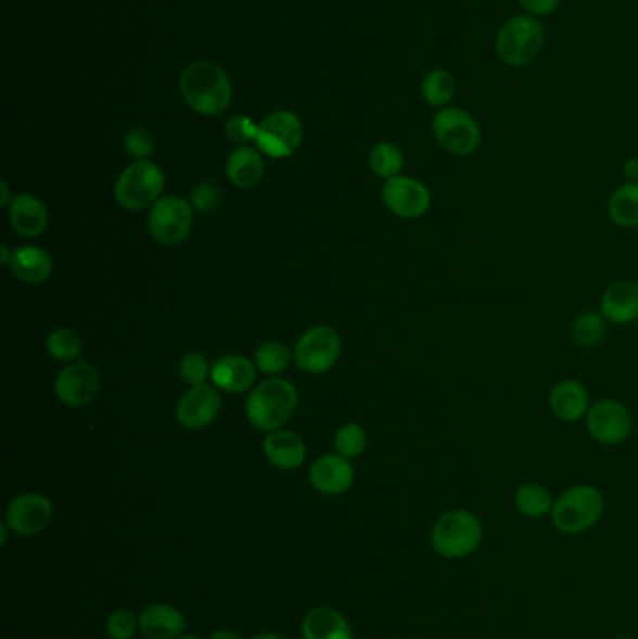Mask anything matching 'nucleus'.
<instances>
[{
  "instance_id": "6e6552de",
  "label": "nucleus",
  "mask_w": 638,
  "mask_h": 639,
  "mask_svg": "<svg viewBox=\"0 0 638 639\" xmlns=\"http://www.w3.org/2000/svg\"><path fill=\"white\" fill-rule=\"evenodd\" d=\"M193 227V206L180 196H162L150 208L149 230L162 245H178L190 235Z\"/></svg>"
},
{
  "instance_id": "ddd939ff",
  "label": "nucleus",
  "mask_w": 638,
  "mask_h": 639,
  "mask_svg": "<svg viewBox=\"0 0 638 639\" xmlns=\"http://www.w3.org/2000/svg\"><path fill=\"white\" fill-rule=\"evenodd\" d=\"M100 389V374L90 363L68 365L55 380V395L68 408H81L94 400Z\"/></svg>"
},
{
  "instance_id": "37998d69",
  "label": "nucleus",
  "mask_w": 638,
  "mask_h": 639,
  "mask_svg": "<svg viewBox=\"0 0 638 639\" xmlns=\"http://www.w3.org/2000/svg\"><path fill=\"white\" fill-rule=\"evenodd\" d=\"M0 251H2V264L8 266V264H10V258H12V253L8 251V245H4V243L0 245Z\"/></svg>"
},
{
  "instance_id": "2f4dec72",
  "label": "nucleus",
  "mask_w": 638,
  "mask_h": 639,
  "mask_svg": "<svg viewBox=\"0 0 638 639\" xmlns=\"http://www.w3.org/2000/svg\"><path fill=\"white\" fill-rule=\"evenodd\" d=\"M291 363V352L281 343H265L255 352V365L265 374H279Z\"/></svg>"
},
{
  "instance_id": "39448f33",
  "label": "nucleus",
  "mask_w": 638,
  "mask_h": 639,
  "mask_svg": "<svg viewBox=\"0 0 638 639\" xmlns=\"http://www.w3.org/2000/svg\"><path fill=\"white\" fill-rule=\"evenodd\" d=\"M603 511V494L596 486L575 485L554 499L550 519L558 532L578 535L598 524Z\"/></svg>"
},
{
  "instance_id": "1a4fd4ad",
  "label": "nucleus",
  "mask_w": 638,
  "mask_h": 639,
  "mask_svg": "<svg viewBox=\"0 0 638 639\" xmlns=\"http://www.w3.org/2000/svg\"><path fill=\"white\" fill-rule=\"evenodd\" d=\"M302 139L304 126L298 116L291 111H276L258 124L255 144L258 152L270 155L273 159H283L299 149Z\"/></svg>"
},
{
  "instance_id": "58836bf2",
  "label": "nucleus",
  "mask_w": 638,
  "mask_h": 639,
  "mask_svg": "<svg viewBox=\"0 0 638 639\" xmlns=\"http://www.w3.org/2000/svg\"><path fill=\"white\" fill-rule=\"evenodd\" d=\"M529 15H550L557 12L560 0H516Z\"/></svg>"
},
{
  "instance_id": "f704fd0d",
  "label": "nucleus",
  "mask_w": 638,
  "mask_h": 639,
  "mask_svg": "<svg viewBox=\"0 0 638 639\" xmlns=\"http://www.w3.org/2000/svg\"><path fill=\"white\" fill-rule=\"evenodd\" d=\"M124 149L131 157L146 159L154 152V137L143 126H136L124 135Z\"/></svg>"
},
{
  "instance_id": "ea45409f",
  "label": "nucleus",
  "mask_w": 638,
  "mask_h": 639,
  "mask_svg": "<svg viewBox=\"0 0 638 639\" xmlns=\"http://www.w3.org/2000/svg\"><path fill=\"white\" fill-rule=\"evenodd\" d=\"M625 176L631 180V182H638V157H631L627 159L624 165Z\"/></svg>"
},
{
  "instance_id": "f257e3e1",
  "label": "nucleus",
  "mask_w": 638,
  "mask_h": 639,
  "mask_svg": "<svg viewBox=\"0 0 638 639\" xmlns=\"http://www.w3.org/2000/svg\"><path fill=\"white\" fill-rule=\"evenodd\" d=\"M180 94L199 115L218 116L231 103V79L214 62H193L180 75Z\"/></svg>"
},
{
  "instance_id": "423d86ee",
  "label": "nucleus",
  "mask_w": 638,
  "mask_h": 639,
  "mask_svg": "<svg viewBox=\"0 0 638 639\" xmlns=\"http://www.w3.org/2000/svg\"><path fill=\"white\" fill-rule=\"evenodd\" d=\"M164 189V170L150 159H137L118 176L115 199L124 208L139 212L152 208L162 199Z\"/></svg>"
},
{
  "instance_id": "dca6fc26",
  "label": "nucleus",
  "mask_w": 638,
  "mask_h": 639,
  "mask_svg": "<svg viewBox=\"0 0 638 639\" xmlns=\"http://www.w3.org/2000/svg\"><path fill=\"white\" fill-rule=\"evenodd\" d=\"M309 481L322 494L340 496L354 485V468L348 458L341 455H324L311 465Z\"/></svg>"
},
{
  "instance_id": "c756f323",
  "label": "nucleus",
  "mask_w": 638,
  "mask_h": 639,
  "mask_svg": "<svg viewBox=\"0 0 638 639\" xmlns=\"http://www.w3.org/2000/svg\"><path fill=\"white\" fill-rule=\"evenodd\" d=\"M369 165H371L374 175L390 180V178L399 176L403 165H405V157H403L399 146H395L392 142H381L369 155Z\"/></svg>"
},
{
  "instance_id": "5701e85b",
  "label": "nucleus",
  "mask_w": 638,
  "mask_h": 639,
  "mask_svg": "<svg viewBox=\"0 0 638 639\" xmlns=\"http://www.w3.org/2000/svg\"><path fill=\"white\" fill-rule=\"evenodd\" d=\"M139 626L150 639H175L183 632L186 619L177 608L167 604H152L144 608Z\"/></svg>"
},
{
  "instance_id": "4be33fe9",
  "label": "nucleus",
  "mask_w": 638,
  "mask_h": 639,
  "mask_svg": "<svg viewBox=\"0 0 638 639\" xmlns=\"http://www.w3.org/2000/svg\"><path fill=\"white\" fill-rule=\"evenodd\" d=\"M265 455L270 464L276 465L279 470L292 471L304 464L306 460V445L302 437L296 436L294 432L273 431L265 439Z\"/></svg>"
},
{
  "instance_id": "7c9ffc66",
  "label": "nucleus",
  "mask_w": 638,
  "mask_h": 639,
  "mask_svg": "<svg viewBox=\"0 0 638 639\" xmlns=\"http://www.w3.org/2000/svg\"><path fill=\"white\" fill-rule=\"evenodd\" d=\"M46 346H48L49 354L59 361H75L82 352L81 338L68 328L51 331Z\"/></svg>"
},
{
  "instance_id": "a211bd4d",
  "label": "nucleus",
  "mask_w": 638,
  "mask_h": 639,
  "mask_svg": "<svg viewBox=\"0 0 638 639\" xmlns=\"http://www.w3.org/2000/svg\"><path fill=\"white\" fill-rule=\"evenodd\" d=\"M8 216H10V225L14 227L15 232L25 235V238H36L48 229V209L40 199L28 195V193H21L12 199L10 206H8Z\"/></svg>"
},
{
  "instance_id": "6ab92c4d",
  "label": "nucleus",
  "mask_w": 638,
  "mask_h": 639,
  "mask_svg": "<svg viewBox=\"0 0 638 639\" xmlns=\"http://www.w3.org/2000/svg\"><path fill=\"white\" fill-rule=\"evenodd\" d=\"M601 315L612 323H633L638 320L637 281L611 284L601 297Z\"/></svg>"
},
{
  "instance_id": "c03bdc74",
  "label": "nucleus",
  "mask_w": 638,
  "mask_h": 639,
  "mask_svg": "<svg viewBox=\"0 0 638 639\" xmlns=\"http://www.w3.org/2000/svg\"><path fill=\"white\" fill-rule=\"evenodd\" d=\"M255 639H283L279 638V636H273V634H263V636H257Z\"/></svg>"
},
{
  "instance_id": "0eeeda50",
  "label": "nucleus",
  "mask_w": 638,
  "mask_h": 639,
  "mask_svg": "<svg viewBox=\"0 0 638 639\" xmlns=\"http://www.w3.org/2000/svg\"><path fill=\"white\" fill-rule=\"evenodd\" d=\"M433 135L442 150L467 157L480 149L482 129L464 108L444 107L433 118Z\"/></svg>"
},
{
  "instance_id": "473e14b6",
  "label": "nucleus",
  "mask_w": 638,
  "mask_h": 639,
  "mask_svg": "<svg viewBox=\"0 0 638 639\" xmlns=\"http://www.w3.org/2000/svg\"><path fill=\"white\" fill-rule=\"evenodd\" d=\"M367 434L360 424H345L341 426L335 437H333V447L341 457L356 458L366 451Z\"/></svg>"
},
{
  "instance_id": "72a5a7b5",
  "label": "nucleus",
  "mask_w": 638,
  "mask_h": 639,
  "mask_svg": "<svg viewBox=\"0 0 638 639\" xmlns=\"http://www.w3.org/2000/svg\"><path fill=\"white\" fill-rule=\"evenodd\" d=\"M180 374L193 387V385L206 384V380L212 374V369L208 361H206V357L201 356L197 352H190L180 361Z\"/></svg>"
},
{
  "instance_id": "e433bc0d",
  "label": "nucleus",
  "mask_w": 638,
  "mask_h": 639,
  "mask_svg": "<svg viewBox=\"0 0 638 639\" xmlns=\"http://www.w3.org/2000/svg\"><path fill=\"white\" fill-rule=\"evenodd\" d=\"M219 201H221V195H219V189L214 183H199L197 188L191 191V206L197 212H203V214H208V212L218 208Z\"/></svg>"
},
{
  "instance_id": "2eb2a0df",
  "label": "nucleus",
  "mask_w": 638,
  "mask_h": 639,
  "mask_svg": "<svg viewBox=\"0 0 638 639\" xmlns=\"http://www.w3.org/2000/svg\"><path fill=\"white\" fill-rule=\"evenodd\" d=\"M219 410H221V395L218 391L206 384L193 385L178 400V423L190 431H201L218 418Z\"/></svg>"
},
{
  "instance_id": "c85d7f7f",
  "label": "nucleus",
  "mask_w": 638,
  "mask_h": 639,
  "mask_svg": "<svg viewBox=\"0 0 638 639\" xmlns=\"http://www.w3.org/2000/svg\"><path fill=\"white\" fill-rule=\"evenodd\" d=\"M571 336L580 346H598L607 336V320L598 312H583L571 323Z\"/></svg>"
},
{
  "instance_id": "79ce46f5",
  "label": "nucleus",
  "mask_w": 638,
  "mask_h": 639,
  "mask_svg": "<svg viewBox=\"0 0 638 639\" xmlns=\"http://www.w3.org/2000/svg\"><path fill=\"white\" fill-rule=\"evenodd\" d=\"M0 189H2V201H0V206H10L12 199H10V189H8V183H0Z\"/></svg>"
},
{
  "instance_id": "4468645a",
  "label": "nucleus",
  "mask_w": 638,
  "mask_h": 639,
  "mask_svg": "<svg viewBox=\"0 0 638 639\" xmlns=\"http://www.w3.org/2000/svg\"><path fill=\"white\" fill-rule=\"evenodd\" d=\"M53 519V504L46 496L27 491L8 504L7 524L20 535H36L43 532Z\"/></svg>"
},
{
  "instance_id": "a19ab883",
  "label": "nucleus",
  "mask_w": 638,
  "mask_h": 639,
  "mask_svg": "<svg viewBox=\"0 0 638 639\" xmlns=\"http://www.w3.org/2000/svg\"><path fill=\"white\" fill-rule=\"evenodd\" d=\"M210 639H242L238 636L237 632H232V630H219V632L214 634Z\"/></svg>"
},
{
  "instance_id": "a878e982",
  "label": "nucleus",
  "mask_w": 638,
  "mask_h": 639,
  "mask_svg": "<svg viewBox=\"0 0 638 639\" xmlns=\"http://www.w3.org/2000/svg\"><path fill=\"white\" fill-rule=\"evenodd\" d=\"M609 216L622 229L638 227V182L624 183L612 193Z\"/></svg>"
},
{
  "instance_id": "9d476101",
  "label": "nucleus",
  "mask_w": 638,
  "mask_h": 639,
  "mask_svg": "<svg viewBox=\"0 0 638 639\" xmlns=\"http://www.w3.org/2000/svg\"><path fill=\"white\" fill-rule=\"evenodd\" d=\"M341 356V338L332 328L317 325L299 336L294 350L298 369L309 374H322L337 363Z\"/></svg>"
},
{
  "instance_id": "9b49d317",
  "label": "nucleus",
  "mask_w": 638,
  "mask_h": 639,
  "mask_svg": "<svg viewBox=\"0 0 638 639\" xmlns=\"http://www.w3.org/2000/svg\"><path fill=\"white\" fill-rule=\"evenodd\" d=\"M586 429L599 444H624L633 434L631 411L618 400L604 398L591 404L586 416Z\"/></svg>"
},
{
  "instance_id": "4c0bfd02",
  "label": "nucleus",
  "mask_w": 638,
  "mask_h": 639,
  "mask_svg": "<svg viewBox=\"0 0 638 639\" xmlns=\"http://www.w3.org/2000/svg\"><path fill=\"white\" fill-rule=\"evenodd\" d=\"M137 619L129 610H118L107 621V634L111 639H129L136 634Z\"/></svg>"
},
{
  "instance_id": "bb28decb",
  "label": "nucleus",
  "mask_w": 638,
  "mask_h": 639,
  "mask_svg": "<svg viewBox=\"0 0 638 639\" xmlns=\"http://www.w3.org/2000/svg\"><path fill=\"white\" fill-rule=\"evenodd\" d=\"M516 511L523 514L524 519H544L552 511L554 499L545 486L537 483H526L515 491L513 498Z\"/></svg>"
},
{
  "instance_id": "393cba45",
  "label": "nucleus",
  "mask_w": 638,
  "mask_h": 639,
  "mask_svg": "<svg viewBox=\"0 0 638 639\" xmlns=\"http://www.w3.org/2000/svg\"><path fill=\"white\" fill-rule=\"evenodd\" d=\"M306 639H353L347 619L332 608H315L304 621Z\"/></svg>"
},
{
  "instance_id": "a18cd8bd",
  "label": "nucleus",
  "mask_w": 638,
  "mask_h": 639,
  "mask_svg": "<svg viewBox=\"0 0 638 639\" xmlns=\"http://www.w3.org/2000/svg\"><path fill=\"white\" fill-rule=\"evenodd\" d=\"M180 639H199V638H193V636H188V638H180Z\"/></svg>"
},
{
  "instance_id": "f03ea898",
  "label": "nucleus",
  "mask_w": 638,
  "mask_h": 639,
  "mask_svg": "<svg viewBox=\"0 0 638 639\" xmlns=\"http://www.w3.org/2000/svg\"><path fill=\"white\" fill-rule=\"evenodd\" d=\"M298 406V391L283 378L265 380L252 391L245 402L250 423L258 431H279Z\"/></svg>"
},
{
  "instance_id": "cd10ccee",
  "label": "nucleus",
  "mask_w": 638,
  "mask_h": 639,
  "mask_svg": "<svg viewBox=\"0 0 638 639\" xmlns=\"http://www.w3.org/2000/svg\"><path fill=\"white\" fill-rule=\"evenodd\" d=\"M456 77L449 74L448 69L436 67L429 72L421 82V94L431 107L444 108L456 95Z\"/></svg>"
},
{
  "instance_id": "b1692460",
  "label": "nucleus",
  "mask_w": 638,
  "mask_h": 639,
  "mask_svg": "<svg viewBox=\"0 0 638 639\" xmlns=\"http://www.w3.org/2000/svg\"><path fill=\"white\" fill-rule=\"evenodd\" d=\"M225 170L232 186L252 189L258 186L265 176V159L253 146H240L229 155Z\"/></svg>"
},
{
  "instance_id": "c9c22d12",
  "label": "nucleus",
  "mask_w": 638,
  "mask_h": 639,
  "mask_svg": "<svg viewBox=\"0 0 638 639\" xmlns=\"http://www.w3.org/2000/svg\"><path fill=\"white\" fill-rule=\"evenodd\" d=\"M258 124L250 118V116L237 115L231 116L227 124H225V135L237 144H247V142L257 139Z\"/></svg>"
},
{
  "instance_id": "412c9836",
  "label": "nucleus",
  "mask_w": 638,
  "mask_h": 639,
  "mask_svg": "<svg viewBox=\"0 0 638 639\" xmlns=\"http://www.w3.org/2000/svg\"><path fill=\"white\" fill-rule=\"evenodd\" d=\"M8 268L12 271V276L23 283L40 284L48 281L53 273V260L48 251L25 245L12 253Z\"/></svg>"
},
{
  "instance_id": "20e7f679",
  "label": "nucleus",
  "mask_w": 638,
  "mask_h": 639,
  "mask_svg": "<svg viewBox=\"0 0 638 639\" xmlns=\"http://www.w3.org/2000/svg\"><path fill=\"white\" fill-rule=\"evenodd\" d=\"M545 28L534 15H513L496 34V54L508 66L523 67L544 51Z\"/></svg>"
},
{
  "instance_id": "aec40b11",
  "label": "nucleus",
  "mask_w": 638,
  "mask_h": 639,
  "mask_svg": "<svg viewBox=\"0 0 638 639\" xmlns=\"http://www.w3.org/2000/svg\"><path fill=\"white\" fill-rule=\"evenodd\" d=\"M257 365L242 356H225L212 367V382L227 393L250 391L257 380Z\"/></svg>"
},
{
  "instance_id": "7ed1b4c3",
  "label": "nucleus",
  "mask_w": 638,
  "mask_h": 639,
  "mask_svg": "<svg viewBox=\"0 0 638 639\" xmlns=\"http://www.w3.org/2000/svg\"><path fill=\"white\" fill-rule=\"evenodd\" d=\"M482 540V520L467 509L444 512L431 532V545L444 559L470 558L477 552Z\"/></svg>"
},
{
  "instance_id": "f8f14e48",
  "label": "nucleus",
  "mask_w": 638,
  "mask_h": 639,
  "mask_svg": "<svg viewBox=\"0 0 638 639\" xmlns=\"http://www.w3.org/2000/svg\"><path fill=\"white\" fill-rule=\"evenodd\" d=\"M382 201L390 212L403 219H418L425 216L431 206V193L428 186L408 176L390 178L382 188Z\"/></svg>"
},
{
  "instance_id": "f3484780",
  "label": "nucleus",
  "mask_w": 638,
  "mask_h": 639,
  "mask_svg": "<svg viewBox=\"0 0 638 639\" xmlns=\"http://www.w3.org/2000/svg\"><path fill=\"white\" fill-rule=\"evenodd\" d=\"M550 410L565 423H575L588 416L590 395L577 380L558 382L549 395Z\"/></svg>"
}]
</instances>
